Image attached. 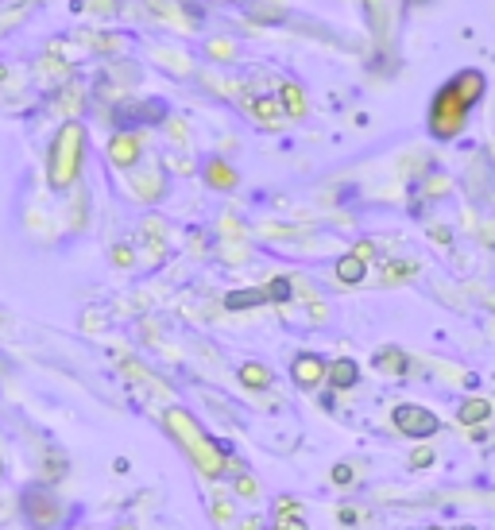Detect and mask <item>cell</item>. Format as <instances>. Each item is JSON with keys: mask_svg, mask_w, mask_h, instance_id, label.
<instances>
[{"mask_svg": "<svg viewBox=\"0 0 495 530\" xmlns=\"http://www.w3.org/2000/svg\"><path fill=\"white\" fill-rule=\"evenodd\" d=\"M484 93V74L480 70H465L457 74L449 86L434 97V109H430V132L437 140H453L468 120V109L480 101Z\"/></svg>", "mask_w": 495, "mask_h": 530, "instance_id": "1", "label": "cell"}, {"mask_svg": "<svg viewBox=\"0 0 495 530\" xmlns=\"http://www.w3.org/2000/svg\"><path fill=\"white\" fill-rule=\"evenodd\" d=\"M167 426H171V434H175L178 442L190 449V457H194V465L205 472V476H221L225 472V449L217 442H209L202 430L194 426V418L182 411H171L167 414Z\"/></svg>", "mask_w": 495, "mask_h": 530, "instance_id": "2", "label": "cell"}, {"mask_svg": "<svg viewBox=\"0 0 495 530\" xmlns=\"http://www.w3.org/2000/svg\"><path fill=\"white\" fill-rule=\"evenodd\" d=\"M82 148H86V132L82 124H66L51 148V186L66 190L74 178H78V167H82Z\"/></svg>", "mask_w": 495, "mask_h": 530, "instance_id": "3", "label": "cell"}, {"mask_svg": "<svg viewBox=\"0 0 495 530\" xmlns=\"http://www.w3.org/2000/svg\"><path fill=\"white\" fill-rule=\"evenodd\" d=\"M391 422H395V430H399V434H407V438H414V442H426V438H434L437 430H441L437 414L426 411V407H418V403H403V407H395Z\"/></svg>", "mask_w": 495, "mask_h": 530, "instance_id": "4", "label": "cell"}, {"mask_svg": "<svg viewBox=\"0 0 495 530\" xmlns=\"http://www.w3.org/2000/svg\"><path fill=\"white\" fill-rule=\"evenodd\" d=\"M325 372H329V364L321 360V356L314 353H302V356H294V364H291V376L298 387H318L321 380H325Z\"/></svg>", "mask_w": 495, "mask_h": 530, "instance_id": "5", "label": "cell"}, {"mask_svg": "<svg viewBox=\"0 0 495 530\" xmlns=\"http://www.w3.org/2000/svg\"><path fill=\"white\" fill-rule=\"evenodd\" d=\"M325 380L333 383L337 391H345V387H356V380H360V368H356V360H333V364H329V372H325Z\"/></svg>", "mask_w": 495, "mask_h": 530, "instance_id": "6", "label": "cell"}, {"mask_svg": "<svg viewBox=\"0 0 495 530\" xmlns=\"http://www.w3.org/2000/svg\"><path fill=\"white\" fill-rule=\"evenodd\" d=\"M55 503L47 500L43 503V492H31L28 496V519H31V527H55Z\"/></svg>", "mask_w": 495, "mask_h": 530, "instance_id": "7", "label": "cell"}, {"mask_svg": "<svg viewBox=\"0 0 495 530\" xmlns=\"http://www.w3.org/2000/svg\"><path fill=\"white\" fill-rule=\"evenodd\" d=\"M109 155H113V163H120V167H128V163H136V155H140V144H136V136H117L113 144H109Z\"/></svg>", "mask_w": 495, "mask_h": 530, "instance_id": "8", "label": "cell"}, {"mask_svg": "<svg viewBox=\"0 0 495 530\" xmlns=\"http://www.w3.org/2000/svg\"><path fill=\"white\" fill-rule=\"evenodd\" d=\"M337 279H341V283H360V279H364V256H360V252H349V256H341V260H337Z\"/></svg>", "mask_w": 495, "mask_h": 530, "instance_id": "9", "label": "cell"}, {"mask_svg": "<svg viewBox=\"0 0 495 530\" xmlns=\"http://www.w3.org/2000/svg\"><path fill=\"white\" fill-rule=\"evenodd\" d=\"M488 414H492V403H488V399H465L457 418H461L465 426H476V422H488Z\"/></svg>", "mask_w": 495, "mask_h": 530, "instance_id": "10", "label": "cell"}, {"mask_svg": "<svg viewBox=\"0 0 495 530\" xmlns=\"http://www.w3.org/2000/svg\"><path fill=\"white\" fill-rule=\"evenodd\" d=\"M263 302H267V291H260V287L256 291H233L225 298L229 310H252V306H263Z\"/></svg>", "mask_w": 495, "mask_h": 530, "instance_id": "11", "label": "cell"}, {"mask_svg": "<svg viewBox=\"0 0 495 530\" xmlns=\"http://www.w3.org/2000/svg\"><path fill=\"white\" fill-rule=\"evenodd\" d=\"M376 368L379 372H395V376H403V372H407V356L399 353V349H387V353L376 356Z\"/></svg>", "mask_w": 495, "mask_h": 530, "instance_id": "12", "label": "cell"}, {"mask_svg": "<svg viewBox=\"0 0 495 530\" xmlns=\"http://www.w3.org/2000/svg\"><path fill=\"white\" fill-rule=\"evenodd\" d=\"M240 383L260 391V387H267V383H271V372H267L263 364H244V368H240Z\"/></svg>", "mask_w": 495, "mask_h": 530, "instance_id": "13", "label": "cell"}, {"mask_svg": "<svg viewBox=\"0 0 495 530\" xmlns=\"http://www.w3.org/2000/svg\"><path fill=\"white\" fill-rule=\"evenodd\" d=\"M205 178H209L213 186H221V190H225V186H233V182H236V175L229 171V167H225V163H209V167H205Z\"/></svg>", "mask_w": 495, "mask_h": 530, "instance_id": "14", "label": "cell"}, {"mask_svg": "<svg viewBox=\"0 0 495 530\" xmlns=\"http://www.w3.org/2000/svg\"><path fill=\"white\" fill-rule=\"evenodd\" d=\"M267 298H275V302H283V298H291V283H287V279H275V283L267 287Z\"/></svg>", "mask_w": 495, "mask_h": 530, "instance_id": "15", "label": "cell"}, {"mask_svg": "<svg viewBox=\"0 0 495 530\" xmlns=\"http://www.w3.org/2000/svg\"><path fill=\"white\" fill-rule=\"evenodd\" d=\"M283 101H287V109H291V113H302V89L287 86L283 89Z\"/></svg>", "mask_w": 495, "mask_h": 530, "instance_id": "16", "label": "cell"}, {"mask_svg": "<svg viewBox=\"0 0 495 530\" xmlns=\"http://www.w3.org/2000/svg\"><path fill=\"white\" fill-rule=\"evenodd\" d=\"M410 465H414V469H426V465H434V453H430V449H414Z\"/></svg>", "mask_w": 495, "mask_h": 530, "instance_id": "17", "label": "cell"}, {"mask_svg": "<svg viewBox=\"0 0 495 530\" xmlns=\"http://www.w3.org/2000/svg\"><path fill=\"white\" fill-rule=\"evenodd\" d=\"M279 530H310V527H306L298 515H283V519H279Z\"/></svg>", "mask_w": 495, "mask_h": 530, "instance_id": "18", "label": "cell"}, {"mask_svg": "<svg viewBox=\"0 0 495 530\" xmlns=\"http://www.w3.org/2000/svg\"><path fill=\"white\" fill-rule=\"evenodd\" d=\"M352 480V465H337L333 469V484H349Z\"/></svg>", "mask_w": 495, "mask_h": 530, "instance_id": "19", "label": "cell"}, {"mask_svg": "<svg viewBox=\"0 0 495 530\" xmlns=\"http://www.w3.org/2000/svg\"><path fill=\"white\" fill-rule=\"evenodd\" d=\"M240 496H256V484H252V476H244V480H240Z\"/></svg>", "mask_w": 495, "mask_h": 530, "instance_id": "20", "label": "cell"}, {"mask_svg": "<svg viewBox=\"0 0 495 530\" xmlns=\"http://www.w3.org/2000/svg\"><path fill=\"white\" fill-rule=\"evenodd\" d=\"M430 530H445V527H430Z\"/></svg>", "mask_w": 495, "mask_h": 530, "instance_id": "21", "label": "cell"}, {"mask_svg": "<svg viewBox=\"0 0 495 530\" xmlns=\"http://www.w3.org/2000/svg\"><path fill=\"white\" fill-rule=\"evenodd\" d=\"M461 530H472V527H461Z\"/></svg>", "mask_w": 495, "mask_h": 530, "instance_id": "22", "label": "cell"}]
</instances>
